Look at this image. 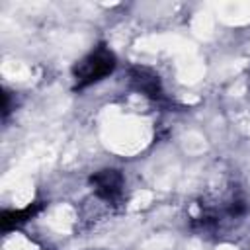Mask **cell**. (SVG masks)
Listing matches in <instances>:
<instances>
[{
	"label": "cell",
	"instance_id": "2",
	"mask_svg": "<svg viewBox=\"0 0 250 250\" xmlns=\"http://www.w3.org/2000/svg\"><path fill=\"white\" fill-rule=\"evenodd\" d=\"M92 186H94V191L98 197L105 199V201H115L121 191H123V174L119 170H113V168H105V170H100L92 176Z\"/></svg>",
	"mask_w": 250,
	"mask_h": 250
},
{
	"label": "cell",
	"instance_id": "3",
	"mask_svg": "<svg viewBox=\"0 0 250 250\" xmlns=\"http://www.w3.org/2000/svg\"><path fill=\"white\" fill-rule=\"evenodd\" d=\"M131 80L135 84V88L139 92H143L145 96L152 98V100H160L162 98V88H160V80L154 72H150L148 68H133L131 70Z\"/></svg>",
	"mask_w": 250,
	"mask_h": 250
},
{
	"label": "cell",
	"instance_id": "1",
	"mask_svg": "<svg viewBox=\"0 0 250 250\" xmlns=\"http://www.w3.org/2000/svg\"><path fill=\"white\" fill-rule=\"evenodd\" d=\"M113 68H115V57H113V53L109 49H105V47H98L96 51H92L88 57H84L74 66L76 88H86L90 84L100 82Z\"/></svg>",
	"mask_w": 250,
	"mask_h": 250
}]
</instances>
